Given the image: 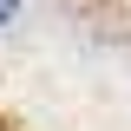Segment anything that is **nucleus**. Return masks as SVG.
Segmentation results:
<instances>
[{
  "instance_id": "f257e3e1",
  "label": "nucleus",
  "mask_w": 131,
  "mask_h": 131,
  "mask_svg": "<svg viewBox=\"0 0 131 131\" xmlns=\"http://www.w3.org/2000/svg\"><path fill=\"white\" fill-rule=\"evenodd\" d=\"M13 7H20V0H0V26H7V20H13Z\"/></svg>"
}]
</instances>
